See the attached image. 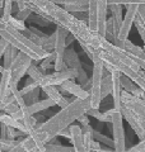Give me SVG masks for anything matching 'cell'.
<instances>
[{"mask_svg": "<svg viewBox=\"0 0 145 152\" xmlns=\"http://www.w3.org/2000/svg\"><path fill=\"white\" fill-rule=\"evenodd\" d=\"M18 9H31L33 13L40 14L52 24L60 26L69 31L78 42H83L92 48L98 50L102 46L106 37L101 36L98 32L92 31L88 23L76 18L74 14L65 10L59 4L51 0H16Z\"/></svg>", "mask_w": 145, "mask_h": 152, "instance_id": "cell-1", "label": "cell"}, {"mask_svg": "<svg viewBox=\"0 0 145 152\" xmlns=\"http://www.w3.org/2000/svg\"><path fill=\"white\" fill-rule=\"evenodd\" d=\"M89 108H92L90 95L85 99L75 98L65 108H61V110L57 112L54 117L48 118L43 123L37 122L30 136H32L33 140L36 141L40 152H46L45 143L59 136V133L62 129H65L70 124H72L81 114L87 113Z\"/></svg>", "mask_w": 145, "mask_h": 152, "instance_id": "cell-2", "label": "cell"}, {"mask_svg": "<svg viewBox=\"0 0 145 152\" xmlns=\"http://www.w3.org/2000/svg\"><path fill=\"white\" fill-rule=\"evenodd\" d=\"M0 37L4 38L5 41L9 42V45L14 46L19 51L27 53L28 56L32 57L33 61H41L45 57L48 56L50 52H47L42 48V47L37 46L36 43H33L32 41H30L28 38L23 34V32L18 31L17 28H14L9 22L3 20L0 17Z\"/></svg>", "mask_w": 145, "mask_h": 152, "instance_id": "cell-3", "label": "cell"}, {"mask_svg": "<svg viewBox=\"0 0 145 152\" xmlns=\"http://www.w3.org/2000/svg\"><path fill=\"white\" fill-rule=\"evenodd\" d=\"M93 74H92V88H90V105L94 109L101 108L102 103V95H101V88H102V79L104 74V64L103 61L93 56Z\"/></svg>", "mask_w": 145, "mask_h": 152, "instance_id": "cell-4", "label": "cell"}, {"mask_svg": "<svg viewBox=\"0 0 145 152\" xmlns=\"http://www.w3.org/2000/svg\"><path fill=\"white\" fill-rule=\"evenodd\" d=\"M69 34V31L62 28L60 26L56 27V31H55V36H56V39H55V62H54V69L55 71H61V70H65L67 69V66L64 61V53H65V50H66V45H65V39H66V36Z\"/></svg>", "mask_w": 145, "mask_h": 152, "instance_id": "cell-5", "label": "cell"}, {"mask_svg": "<svg viewBox=\"0 0 145 152\" xmlns=\"http://www.w3.org/2000/svg\"><path fill=\"white\" fill-rule=\"evenodd\" d=\"M32 57L28 56L27 53L19 51L18 55L14 60V62L10 66L12 71V80H10V86H18V83L21 81V79L27 74L28 67L32 64Z\"/></svg>", "mask_w": 145, "mask_h": 152, "instance_id": "cell-6", "label": "cell"}, {"mask_svg": "<svg viewBox=\"0 0 145 152\" xmlns=\"http://www.w3.org/2000/svg\"><path fill=\"white\" fill-rule=\"evenodd\" d=\"M112 129H113V148L117 152L126 151V141H125V129H124V117L122 113L116 110L112 117Z\"/></svg>", "mask_w": 145, "mask_h": 152, "instance_id": "cell-7", "label": "cell"}, {"mask_svg": "<svg viewBox=\"0 0 145 152\" xmlns=\"http://www.w3.org/2000/svg\"><path fill=\"white\" fill-rule=\"evenodd\" d=\"M125 7H126V14H125V18L118 31V34L115 38V39H120V41H125L129 37L130 29H131V27L134 24L135 17H136V14L139 12V4H127Z\"/></svg>", "mask_w": 145, "mask_h": 152, "instance_id": "cell-8", "label": "cell"}, {"mask_svg": "<svg viewBox=\"0 0 145 152\" xmlns=\"http://www.w3.org/2000/svg\"><path fill=\"white\" fill-rule=\"evenodd\" d=\"M121 113H122L124 119L129 123L130 127L132 128V131L136 133L139 140H144L145 138V121L141 119V118H139L136 114L132 110H130L125 104L122 105V108H121Z\"/></svg>", "mask_w": 145, "mask_h": 152, "instance_id": "cell-9", "label": "cell"}, {"mask_svg": "<svg viewBox=\"0 0 145 152\" xmlns=\"http://www.w3.org/2000/svg\"><path fill=\"white\" fill-rule=\"evenodd\" d=\"M121 100L126 105L130 110H132L139 118L145 121V102L141 98H138L132 95L131 93L126 91V90H122L121 93Z\"/></svg>", "mask_w": 145, "mask_h": 152, "instance_id": "cell-10", "label": "cell"}, {"mask_svg": "<svg viewBox=\"0 0 145 152\" xmlns=\"http://www.w3.org/2000/svg\"><path fill=\"white\" fill-rule=\"evenodd\" d=\"M120 76L121 72L118 70H113L111 72V77H112V100H113V108L116 110L121 112V108H122L124 103L121 100V93H122V84H121V80H120Z\"/></svg>", "mask_w": 145, "mask_h": 152, "instance_id": "cell-11", "label": "cell"}, {"mask_svg": "<svg viewBox=\"0 0 145 152\" xmlns=\"http://www.w3.org/2000/svg\"><path fill=\"white\" fill-rule=\"evenodd\" d=\"M108 0H98L97 5V32L101 36H106V22H107Z\"/></svg>", "mask_w": 145, "mask_h": 152, "instance_id": "cell-12", "label": "cell"}, {"mask_svg": "<svg viewBox=\"0 0 145 152\" xmlns=\"http://www.w3.org/2000/svg\"><path fill=\"white\" fill-rule=\"evenodd\" d=\"M41 90L47 95V98L52 99V100L56 103V105H59L60 108H65L67 104L71 103V102H69V99H66L64 95H62V94L59 91V89H57L55 85H47V86H41Z\"/></svg>", "mask_w": 145, "mask_h": 152, "instance_id": "cell-13", "label": "cell"}, {"mask_svg": "<svg viewBox=\"0 0 145 152\" xmlns=\"http://www.w3.org/2000/svg\"><path fill=\"white\" fill-rule=\"evenodd\" d=\"M60 86L64 89L67 94H70V95H72V96H75V98L85 99V98H88L90 95V93L87 91V90L81 86L80 84H76V83L72 81V80H66V81L62 83Z\"/></svg>", "mask_w": 145, "mask_h": 152, "instance_id": "cell-14", "label": "cell"}, {"mask_svg": "<svg viewBox=\"0 0 145 152\" xmlns=\"http://www.w3.org/2000/svg\"><path fill=\"white\" fill-rule=\"evenodd\" d=\"M70 141L71 145L74 147L75 152H84V138H83V131H81V126H76V124H70Z\"/></svg>", "mask_w": 145, "mask_h": 152, "instance_id": "cell-15", "label": "cell"}, {"mask_svg": "<svg viewBox=\"0 0 145 152\" xmlns=\"http://www.w3.org/2000/svg\"><path fill=\"white\" fill-rule=\"evenodd\" d=\"M14 152H40V148L33 137L27 134L19 138V145L14 148Z\"/></svg>", "mask_w": 145, "mask_h": 152, "instance_id": "cell-16", "label": "cell"}, {"mask_svg": "<svg viewBox=\"0 0 145 152\" xmlns=\"http://www.w3.org/2000/svg\"><path fill=\"white\" fill-rule=\"evenodd\" d=\"M0 123H5V124L9 126V127L17 128V129L24 132L26 134H31V132H32L30 128L24 124L23 122L16 119V118H13L10 114H7V113H4V112H0Z\"/></svg>", "mask_w": 145, "mask_h": 152, "instance_id": "cell-17", "label": "cell"}, {"mask_svg": "<svg viewBox=\"0 0 145 152\" xmlns=\"http://www.w3.org/2000/svg\"><path fill=\"white\" fill-rule=\"evenodd\" d=\"M10 80L12 71L10 69H5L1 72V80H0V102H3L10 94Z\"/></svg>", "mask_w": 145, "mask_h": 152, "instance_id": "cell-18", "label": "cell"}, {"mask_svg": "<svg viewBox=\"0 0 145 152\" xmlns=\"http://www.w3.org/2000/svg\"><path fill=\"white\" fill-rule=\"evenodd\" d=\"M108 5H109V9H111V13H112V18H113L115 36L117 37L118 31L121 28V24H122V20H124V18H122V8H121V4H117V3H112V4H108Z\"/></svg>", "mask_w": 145, "mask_h": 152, "instance_id": "cell-19", "label": "cell"}, {"mask_svg": "<svg viewBox=\"0 0 145 152\" xmlns=\"http://www.w3.org/2000/svg\"><path fill=\"white\" fill-rule=\"evenodd\" d=\"M64 61L67 67L70 69H75L76 71H79L80 69H83L81 66V62L79 60V55L75 52V50L69 48V50H65V53H64Z\"/></svg>", "mask_w": 145, "mask_h": 152, "instance_id": "cell-20", "label": "cell"}, {"mask_svg": "<svg viewBox=\"0 0 145 152\" xmlns=\"http://www.w3.org/2000/svg\"><path fill=\"white\" fill-rule=\"evenodd\" d=\"M116 112V109L112 108V109H108V110H106L103 113L99 112V109H94V108H89L88 110H87V114H88L89 117H94L97 121L99 122H103V123H111L112 122V117Z\"/></svg>", "mask_w": 145, "mask_h": 152, "instance_id": "cell-21", "label": "cell"}, {"mask_svg": "<svg viewBox=\"0 0 145 152\" xmlns=\"http://www.w3.org/2000/svg\"><path fill=\"white\" fill-rule=\"evenodd\" d=\"M55 105H56V103L52 100V99L46 98V99H43V100H38L36 103L31 104V105H28V109H30L31 114H37V113L46 110V109L51 108V107H55Z\"/></svg>", "mask_w": 145, "mask_h": 152, "instance_id": "cell-22", "label": "cell"}, {"mask_svg": "<svg viewBox=\"0 0 145 152\" xmlns=\"http://www.w3.org/2000/svg\"><path fill=\"white\" fill-rule=\"evenodd\" d=\"M88 5V26L92 31L97 32V5H98V0H89Z\"/></svg>", "mask_w": 145, "mask_h": 152, "instance_id": "cell-23", "label": "cell"}, {"mask_svg": "<svg viewBox=\"0 0 145 152\" xmlns=\"http://www.w3.org/2000/svg\"><path fill=\"white\" fill-rule=\"evenodd\" d=\"M18 52H19V50L16 48V47L12 46V45H9L7 47V50H5V52H4V55H3L4 56V65H3L4 69H10V66L14 62V60H16Z\"/></svg>", "mask_w": 145, "mask_h": 152, "instance_id": "cell-24", "label": "cell"}, {"mask_svg": "<svg viewBox=\"0 0 145 152\" xmlns=\"http://www.w3.org/2000/svg\"><path fill=\"white\" fill-rule=\"evenodd\" d=\"M111 93H112V77H111V72L107 71V74H103V79H102V88H101L102 100L104 98H107Z\"/></svg>", "mask_w": 145, "mask_h": 152, "instance_id": "cell-25", "label": "cell"}, {"mask_svg": "<svg viewBox=\"0 0 145 152\" xmlns=\"http://www.w3.org/2000/svg\"><path fill=\"white\" fill-rule=\"evenodd\" d=\"M19 145V138H0V151L14 152V148Z\"/></svg>", "mask_w": 145, "mask_h": 152, "instance_id": "cell-26", "label": "cell"}, {"mask_svg": "<svg viewBox=\"0 0 145 152\" xmlns=\"http://www.w3.org/2000/svg\"><path fill=\"white\" fill-rule=\"evenodd\" d=\"M45 148L46 152H72L74 151V147L70 146H62L59 142L57 143H51V142H47L45 143Z\"/></svg>", "mask_w": 145, "mask_h": 152, "instance_id": "cell-27", "label": "cell"}, {"mask_svg": "<svg viewBox=\"0 0 145 152\" xmlns=\"http://www.w3.org/2000/svg\"><path fill=\"white\" fill-rule=\"evenodd\" d=\"M40 91H41V86H38V88H36L35 90H32V91H30V93L22 94L23 99H24V102H26L27 105H31V104L40 100V99H38L40 98Z\"/></svg>", "mask_w": 145, "mask_h": 152, "instance_id": "cell-28", "label": "cell"}, {"mask_svg": "<svg viewBox=\"0 0 145 152\" xmlns=\"http://www.w3.org/2000/svg\"><path fill=\"white\" fill-rule=\"evenodd\" d=\"M62 8L70 13H78V12H88L89 5L83 3H74V4H65V5H62Z\"/></svg>", "mask_w": 145, "mask_h": 152, "instance_id": "cell-29", "label": "cell"}, {"mask_svg": "<svg viewBox=\"0 0 145 152\" xmlns=\"http://www.w3.org/2000/svg\"><path fill=\"white\" fill-rule=\"evenodd\" d=\"M13 3L14 0H4V5H3V13L0 14L3 20L8 22L12 17V12H13Z\"/></svg>", "mask_w": 145, "mask_h": 152, "instance_id": "cell-30", "label": "cell"}, {"mask_svg": "<svg viewBox=\"0 0 145 152\" xmlns=\"http://www.w3.org/2000/svg\"><path fill=\"white\" fill-rule=\"evenodd\" d=\"M52 62H55V52L52 51L48 53L47 57H45V58L42 60V64L40 65V69L43 74H46V71L48 69H51V67H54V65H52Z\"/></svg>", "mask_w": 145, "mask_h": 152, "instance_id": "cell-31", "label": "cell"}, {"mask_svg": "<svg viewBox=\"0 0 145 152\" xmlns=\"http://www.w3.org/2000/svg\"><path fill=\"white\" fill-rule=\"evenodd\" d=\"M55 39H56V36H55V32L52 33L51 36H45L43 37V45H42V48L47 51V52H52L55 48Z\"/></svg>", "mask_w": 145, "mask_h": 152, "instance_id": "cell-32", "label": "cell"}, {"mask_svg": "<svg viewBox=\"0 0 145 152\" xmlns=\"http://www.w3.org/2000/svg\"><path fill=\"white\" fill-rule=\"evenodd\" d=\"M134 24H135V27H136V29H138L139 34H140V37H141V39L144 42V46H145V23H144V20L141 19V17H140L139 14H136V17H135Z\"/></svg>", "mask_w": 145, "mask_h": 152, "instance_id": "cell-33", "label": "cell"}, {"mask_svg": "<svg viewBox=\"0 0 145 152\" xmlns=\"http://www.w3.org/2000/svg\"><path fill=\"white\" fill-rule=\"evenodd\" d=\"M109 42H113L115 39V27H113V18L111 17L109 19L107 18V22H106V36H104Z\"/></svg>", "mask_w": 145, "mask_h": 152, "instance_id": "cell-34", "label": "cell"}, {"mask_svg": "<svg viewBox=\"0 0 145 152\" xmlns=\"http://www.w3.org/2000/svg\"><path fill=\"white\" fill-rule=\"evenodd\" d=\"M93 138L97 140V141H99V143L102 142V143L107 145V146H109V147H113V146H115L113 140L108 138L107 136H104V134H102V133H99L98 131H93Z\"/></svg>", "mask_w": 145, "mask_h": 152, "instance_id": "cell-35", "label": "cell"}, {"mask_svg": "<svg viewBox=\"0 0 145 152\" xmlns=\"http://www.w3.org/2000/svg\"><path fill=\"white\" fill-rule=\"evenodd\" d=\"M40 85H38L35 80H33L31 76L28 77L27 80H26V84H24V86H23V89L21 90V93L22 94H27V93H30V91H32V90H35L36 88H38Z\"/></svg>", "mask_w": 145, "mask_h": 152, "instance_id": "cell-36", "label": "cell"}, {"mask_svg": "<svg viewBox=\"0 0 145 152\" xmlns=\"http://www.w3.org/2000/svg\"><path fill=\"white\" fill-rule=\"evenodd\" d=\"M31 15H32V14H31ZM31 15H30V18H28V19H31L32 22H35V23H37V24H40L42 27H48L50 24H52L50 20H47L46 18H43L42 15H40V14L35 13V17H31Z\"/></svg>", "mask_w": 145, "mask_h": 152, "instance_id": "cell-37", "label": "cell"}, {"mask_svg": "<svg viewBox=\"0 0 145 152\" xmlns=\"http://www.w3.org/2000/svg\"><path fill=\"white\" fill-rule=\"evenodd\" d=\"M10 24L14 27V28H17L18 31H21V32H23L24 29H26V26H24V20H21V19H18L17 17L14 18V17H10V19L8 20Z\"/></svg>", "mask_w": 145, "mask_h": 152, "instance_id": "cell-38", "label": "cell"}, {"mask_svg": "<svg viewBox=\"0 0 145 152\" xmlns=\"http://www.w3.org/2000/svg\"><path fill=\"white\" fill-rule=\"evenodd\" d=\"M130 152H145V138L144 140H140V142L138 145H135L130 148H126Z\"/></svg>", "mask_w": 145, "mask_h": 152, "instance_id": "cell-39", "label": "cell"}, {"mask_svg": "<svg viewBox=\"0 0 145 152\" xmlns=\"http://www.w3.org/2000/svg\"><path fill=\"white\" fill-rule=\"evenodd\" d=\"M32 13H33V12L31 10V9H28V8L22 9V10H18V13H17V18H18V19H21V20H27V19L30 18V15H31Z\"/></svg>", "mask_w": 145, "mask_h": 152, "instance_id": "cell-40", "label": "cell"}, {"mask_svg": "<svg viewBox=\"0 0 145 152\" xmlns=\"http://www.w3.org/2000/svg\"><path fill=\"white\" fill-rule=\"evenodd\" d=\"M18 109H19V105L17 104V102H13V103H10V104H8L3 112L7 113V114H13L14 112H17Z\"/></svg>", "mask_w": 145, "mask_h": 152, "instance_id": "cell-41", "label": "cell"}, {"mask_svg": "<svg viewBox=\"0 0 145 152\" xmlns=\"http://www.w3.org/2000/svg\"><path fill=\"white\" fill-rule=\"evenodd\" d=\"M90 151H97V152H101V151H102V147H101V145H99V141L93 140V141L90 142L89 152H90Z\"/></svg>", "mask_w": 145, "mask_h": 152, "instance_id": "cell-42", "label": "cell"}, {"mask_svg": "<svg viewBox=\"0 0 145 152\" xmlns=\"http://www.w3.org/2000/svg\"><path fill=\"white\" fill-rule=\"evenodd\" d=\"M76 121L80 123L81 127H83V126H88V124H89V115H88L87 113H84V114H81V115H80Z\"/></svg>", "mask_w": 145, "mask_h": 152, "instance_id": "cell-43", "label": "cell"}, {"mask_svg": "<svg viewBox=\"0 0 145 152\" xmlns=\"http://www.w3.org/2000/svg\"><path fill=\"white\" fill-rule=\"evenodd\" d=\"M8 46H9V42L5 41L4 38L0 37V58L3 57L4 52H5V50H7V47H8Z\"/></svg>", "mask_w": 145, "mask_h": 152, "instance_id": "cell-44", "label": "cell"}, {"mask_svg": "<svg viewBox=\"0 0 145 152\" xmlns=\"http://www.w3.org/2000/svg\"><path fill=\"white\" fill-rule=\"evenodd\" d=\"M0 138H8V126L5 123H0Z\"/></svg>", "mask_w": 145, "mask_h": 152, "instance_id": "cell-45", "label": "cell"}, {"mask_svg": "<svg viewBox=\"0 0 145 152\" xmlns=\"http://www.w3.org/2000/svg\"><path fill=\"white\" fill-rule=\"evenodd\" d=\"M138 14L140 17H141V19L144 20V23H145V4H140L139 5V12H138Z\"/></svg>", "mask_w": 145, "mask_h": 152, "instance_id": "cell-46", "label": "cell"}, {"mask_svg": "<svg viewBox=\"0 0 145 152\" xmlns=\"http://www.w3.org/2000/svg\"><path fill=\"white\" fill-rule=\"evenodd\" d=\"M59 136L65 137V138H70V136H71V133H70V128L67 127V128H65V129H62V131L59 133Z\"/></svg>", "mask_w": 145, "mask_h": 152, "instance_id": "cell-47", "label": "cell"}, {"mask_svg": "<svg viewBox=\"0 0 145 152\" xmlns=\"http://www.w3.org/2000/svg\"><path fill=\"white\" fill-rule=\"evenodd\" d=\"M30 29H31V31H32L33 33H35V34H37V36H40V37H45V36H46V34H45V33H42L41 31H38V29H37V28H35V27H32V26L30 27Z\"/></svg>", "mask_w": 145, "mask_h": 152, "instance_id": "cell-48", "label": "cell"}, {"mask_svg": "<svg viewBox=\"0 0 145 152\" xmlns=\"http://www.w3.org/2000/svg\"><path fill=\"white\" fill-rule=\"evenodd\" d=\"M0 80H1V72H0Z\"/></svg>", "mask_w": 145, "mask_h": 152, "instance_id": "cell-49", "label": "cell"}]
</instances>
